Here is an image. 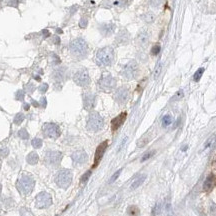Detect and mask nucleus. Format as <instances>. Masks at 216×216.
<instances>
[{
  "label": "nucleus",
  "mask_w": 216,
  "mask_h": 216,
  "mask_svg": "<svg viewBox=\"0 0 216 216\" xmlns=\"http://www.w3.org/2000/svg\"><path fill=\"white\" fill-rule=\"evenodd\" d=\"M114 49L111 46H105L97 51L95 56L96 64L101 67L112 65L114 61Z\"/></svg>",
  "instance_id": "f257e3e1"
},
{
  "label": "nucleus",
  "mask_w": 216,
  "mask_h": 216,
  "mask_svg": "<svg viewBox=\"0 0 216 216\" xmlns=\"http://www.w3.org/2000/svg\"><path fill=\"white\" fill-rule=\"evenodd\" d=\"M69 51L73 57L83 59L88 54V44L83 38H76L70 43Z\"/></svg>",
  "instance_id": "f03ea898"
},
{
  "label": "nucleus",
  "mask_w": 216,
  "mask_h": 216,
  "mask_svg": "<svg viewBox=\"0 0 216 216\" xmlns=\"http://www.w3.org/2000/svg\"><path fill=\"white\" fill-rule=\"evenodd\" d=\"M35 185V181L30 175H26L23 174L21 175V177L19 178L18 183H17V187H18L19 191L24 195L29 194L33 190Z\"/></svg>",
  "instance_id": "7ed1b4c3"
},
{
  "label": "nucleus",
  "mask_w": 216,
  "mask_h": 216,
  "mask_svg": "<svg viewBox=\"0 0 216 216\" xmlns=\"http://www.w3.org/2000/svg\"><path fill=\"white\" fill-rule=\"evenodd\" d=\"M104 126V120L99 113L92 112L89 114L87 119V129L92 132L100 131Z\"/></svg>",
  "instance_id": "20e7f679"
},
{
  "label": "nucleus",
  "mask_w": 216,
  "mask_h": 216,
  "mask_svg": "<svg viewBox=\"0 0 216 216\" xmlns=\"http://www.w3.org/2000/svg\"><path fill=\"white\" fill-rule=\"evenodd\" d=\"M72 177H73V174H72L71 170L69 169H62L60 170L57 173L55 177V182L59 187L61 188H66L69 187V185L72 182Z\"/></svg>",
  "instance_id": "39448f33"
},
{
  "label": "nucleus",
  "mask_w": 216,
  "mask_h": 216,
  "mask_svg": "<svg viewBox=\"0 0 216 216\" xmlns=\"http://www.w3.org/2000/svg\"><path fill=\"white\" fill-rule=\"evenodd\" d=\"M138 71H139V66L138 64H137V62L134 61V60H131V61H129L128 63L124 65L121 74H122V76L125 79L131 80V79H134V78L138 75Z\"/></svg>",
  "instance_id": "423d86ee"
},
{
  "label": "nucleus",
  "mask_w": 216,
  "mask_h": 216,
  "mask_svg": "<svg viewBox=\"0 0 216 216\" xmlns=\"http://www.w3.org/2000/svg\"><path fill=\"white\" fill-rule=\"evenodd\" d=\"M98 85L103 91H111L116 86V80L110 74H104L98 81Z\"/></svg>",
  "instance_id": "0eeeda50"
},
{
  "label": "nucleus",
  "mask_w": 216,
  "mask_h": 216,
  "mask_svg": "<svg viewBox=\"0 0 216 216\" xmlns=\"http://www.w3.org/2000/svg\"><path fill=\"white\" fill-rule=\"evenodd\" d=\"M73 80L78 86H81V87H86L90 84V77H89V73L86 69L82 68V69H79L73 76Z\"/></svg>",
  "instance_id": "6e6552de"
},
{
  "label": "nucleus",
  "mask_w": 216,
  "mask_h": 216,
  "mask_svg": "<svg viewBox=\"0 0 216 216\" xmlns=\"http://www.w3.org/2000/svg\"><path fill=\"white\" fill-rule=\"evenodd\" d=\"M62 159V153L59 151H47L44 157L45 163L48 166H57Z\"/></svg>",
  "instance_id": "1a4fd4ad"
},
{
  "label": "nucleus",
  "mask_w": 216,
  "mask_h": 216,
  "mask_svg": "<svg viewBox=\"0 0 216 216\" xmlns=\"http://www.w3.org/2000/svg\"><path fill=\"white\" fill-rule=\"evenodd\" d=\"M43 133L49 138H58L61 134V131L59 126L54 123H45L43 125Z\"/></svg>",
  "instance_id": "9d476101"
},
{
  "label": "nucleus",
  "mask_w": 216,
  "mask_h": 216,
  "mask_svg": "<svg viewBox=\"0 0 216 216\" xmlns=\"http://www.w3.org/2000/svg\"><path fill=\"white\" fill-rule=\"evenodd\" d=\"M51 204H52V198L47 192H40L36 196V207L43 209L49 207Z\"/></svg>",
  "instance_id": "9b49d317"
},
{
  "label": "nucleus",
  "mask_w": 216,
  "mask_h": 216,
  "mask_svg": "<svg viewBox=\"0 0 216 216\" xmlns=\"http://www.w3.org/2000/svg\"><path fill=\"white\" fill-rule=\"evenodd\" d=\"M149 40H150V33H149L148 29L142 28L136 36V43L140 47H146Z\"/></svg>",
  "instance_id": "f8f14e48"
},
{
  "label": "nucleus",
  "mask_w": 216,
  "mask_h": 216,
  "mask_svg": "<svg viewBox=\"0 0 216 216\" xmlns=\"http://www.w3.org/2000/svg\"><path fill=\"white\" fill-rule=\"evenodd\" d=\"M106 148H107V141H104V142L100 143V144L98 145V147L96 148V151H95V156H94V163H93V165H92V169H94V168H95L96 166L99 164L100 160L102 159L104 153H105Z\"/></svg>",
  "instance_id": "ddd939ff"
},
{
  "label": "nucleus",
  "mask_w": 216,
  "mask_h": 216,
  "mask_svg": "<svg viewBox=\"0 0 216 216\" xmlns=\"http://www.w3.org/2000/svg\"><path fill=\"white\" fill-rule=\"evenodd\" d=\"M129 98V90L126 87H120L119 89H117V91L115 92L114 99L117 103L119 104H124L127 102Z\"/></svg>",
  "instance_id": "4468645a"
},
{
  "label": "nucleus",
  "mask_w": 216,
  "mask_h": 216,
  "mask_svg": "<svg viewBox=\"0 0 216 216\" xmlns=\"http://www.w3.org/2000/svg\"><path fill=\"white\" fill-rule=\"evenodd\" d=\"M96 103V95L93 93H90V92H87V93H84L83 95V105H84V109L86 110H91L93 109L94 106H95Z\"/></svg>",
  "instance_id": "2eb2a0df"
},
{
  "label": "nucleus",
  "mask_w": 216,
  "mask_h": 216,
  "mask_svg": "<svg viewBox=\"0 0 216 216\" xmlns=\"http://www.w3.org/2000/svg\"><path fill=\"white\" fill-rule=\"evenodd\" d=\"M71 158H72L74 165H82V164H84L86 161H87L88 156L85 151L78 150V151H75V152L71 155Z\"/></svg>",
  "instance_id": "dca6fc26"
},
{
  "label": "nucleus",
  "mask_w": 216,
  "mask_h": 216,
  "mask_svg": "<svg viewBox=\"0 0 216 216\" xmlns=\"http://www.w3.org/2000/svg\"><path fill=\"white\" fill-rule=\"evenodd\" d=\"M52 77L56 82L64 81L67 77V69H66V67H59L55 69L53 71Z\"/></svg>",
  "instance_id": "f3484780"
},
{
  "label": "nucleus",
  "mask_w": 216,
  "mask_h": 216,
  "mask_svg": "<svg viewBox=\"0 0 216 216\" xmlns=\"http://www.w3.org/2000/svg\"><path fill=\"white\" fill-rule=\"evenodd\" d=\"M127 113L126 112H122L121 114H119L118 116H116L112 121H111V128H112L113 131H116L121 125L124 123L125 119H126Z\"/></svg>",
  "instance_id": "a211bd4d"
},
{
  "label": "nucleus",
  "mask_w": 216,
  "mask_h": 216,
  "mask_svg": "<svg viewBox=\"0 0 216 216\" xmlns=\"http://www.w3.org/2000/svg\"><path fill=\"white\" fill-rule=\"evenodd\" d=\"M115 40H116V43H118V44L125 45L130 40V34H129L126 29H122L121 31H119V33L117 34Z\"/></svg>",
  "instance_id": "6ab92c4d"
},
{
  "label": "nucleus",
  "mask_w": 216,
  "mask_h": 216,
  "mask_svg": "<svg viewBox=\"0 0 216 216\" xmlns=\"http://www.w3.org/2000/svg\"><path fill=\"white\" fill-rule=\"evenodd\" d=\"M115 30V24L113 23H104L99 27V31L103 36H109Z\"/></svg>",
  "instance_id": "aec40b11"
},
{
  "label": "nucleus",
  "mask_w": 216,
  "mask_h": 216,
  "mask_svg": "<svg viewBox=\"0 0 216 216\" xmlns=\"http://www.w3.org/2000/svg\"><path fill=\"white\" fill-rule=\"evenodd\" d=\"M215 185H216V177L214 175H209L207 178H206L205 181H204V183H203L204 191H206V192L211 191Z\"/></svg>",
  "instance_id": "412c9836"
},
{
  "label": "nucleus",
  "mask_w": 216,
  "mask_h": 216,
  "mask_svg": "<svg viewBox=\"0 0 216 216\" xmlns=\"http://www.w3.org/2000/svg\"><path fill=\"white\" fill-rule=\"evenodd\" d=\"M146 179V175L145 174H141L138 177H136L134 179V181L131 183V189H135V188L139 187L140 185H142V183L144 182V180Z\"/></svg>",
  "instance_id": "4be33fe9"
},
{
  "label": "nucleus",
  "mask_w": 216,
  "mask_h": 216,
  "mask_svg": "<svg viewBox=\"0 0 216 216\" xmlns=\"http://www.w3.org/2000/svg\"><path fill=\"white\" fill-rule=\"evenodd\" d=\"M27 162L31 165H34L38 162L39 160V157H38V154L36 152H30L28 155H27V158H26Z\"/></svg>",
  "instance_id": "5701e85b"
},
{
  "label": "nucleus",
  "mask_w": 216,
  "mask_h": 216,
  "mask_svg": "<svg viewBox=\"0 0 216 216\" xmlns=\"http://www.w3.org/2000/svg\"><path fill=\"white\" fill-rule=\"evenodd\" d=\"M216 142V135H211V136L209 137V138L206 140V142L204 143V146H203V150H208V149H210L212 146H213L214 144H215Z\"/></svg>",
  "instance_id": "b1692460"
},
{
  "label": "nucleus",
  "mask_w": 216,
  "mask_h": 216,
  "mask_svg": "<svg viewBox=\"0 0 216 216\" xmlns=\"http://www.w3.org/2000/svg\"><path fill=\"white\" fill-rule=\"evenodd\" d=\"M162 67H163V63L161 61H159L158 63L156 64V66H155L154 70H153V78H154V80H157L159 78V76H160L161 74V71H162Z\"/></svg>",
  "instance_id": "393cba45"
},
{
  "label": "nucleus",
  "mask_w": 216,
  "mask_h": 216,
  "mask_svg": "<svg viewBox=\"0 0 216 216\" xmlns=\"http://www.w3.org/2000/svg\"><path fill=\"white\" fill-rule=\"evenodd\" d=\"M127 213H128L129 216H139L140 214V210L137 206L135 205H131L127 208Z\"/></svg>",
  "instance_id": "a878e982"
},
{
  "label": "nucleus",
  "mask_w": 216,
  "mask_h": 216,
  "mask_svg": "<svg viewBox=\"0 0 216 216\" xmlns=\"http://www.w3.org/2000/svg\"><path fill=\"white\" fill-rule=\"evenodd\" d=\"M142 19L146 23H152L153 21L155 20V15H154V13H152V12H147L142 16Z\"/></svg>",
  "instance_id": "bb28decb"
},
{
  "label": "nucleus",
  "mask_w": 216,
  "mask_h": 216,
  "mask_svg": "<svg viewBox=\"0 0 216 216\" xmlns=\"http://www.w3.org/2000/svg\"><path fill=\"white\" fill-rule=\"evenodd\" d=\"M172 122H173V118H172V116L170 114L164 115L163 118H162V125L164 127H167L169 125H171Z\"/></svg>",
  "instance_id": "cd10ccee"
},
{
  "label": "nucleus",
  "mask_w": 216,
  "mask_h": 216,
  "mask_svg": "<svg viewBox=\"0 0 216 216\" xmlns=\"http://www.w3.org/2000/svg\"><path fill=\"white\" fill-rule=\"evenodd\" d=\"M203 72H204V68H199V69L197 70V71L194 73V75H193V80L194 81H199L200 80V78L202 77V74H203Z\"/></svg>",
  "instance_id": "c85d7f7f"
},
{
  "label": "nucleus",
  "mask_w": 216,
  "mask_h": 216,
  "mask_svg": "<svg viewBox=\"0 0 216 216\" xmlns=\"http://www.w3.org/2000/svg\"><path fill=\"white\" fill-rule=\"evenodd\" d=\"M23 120H24V115H23L22 113H17V114L15 115V117H14L15 124H17V125L21 124Z\"/></svg>",
  "instance_id": "c756f323"
},
{
  "label": "nucleus",
  "mask_w": 216,
  "mask_h": 216,
  "mask_svg": "<svg viewBox=\"0 0 216 216\" xmlns=\"http://www.w3.org/2000/svg\"><path fill=\"white\" fill-rule=\"evenodd\" d=\"M31 144L34 148H40L42 146V140L40 138H33L31 141Z\"/></svg>",
  "instance_id": "7c9ffc66"
},
{
  "label": "nucleus",
  "mask_w": 216,
  "mask_h": 216,
  "mask_svg": "<svg viewBox=\"0 0 216 216\" xmlns=\"http://www.w3.org/2000/svg\"><path fill=\"white\" fill-rule=\"evenodd\" d=\"M18 135H19V137L20 138H22V139H28L29 138V134H28V132H27V130L26 129H21L20 131L18 132Z\"/></svg>",
  "instance_id": "2f4dec72"
},
{
  "label": "nucleus",
  "mask_w": 216,
  "mask_h": 216,
  "mask_svg": "<svg viewBox=\"0 0 216 216\" xmlns=\"http://www.w3.org/2000/svg\"><path fill=\"white\" fill-rule=\"evenodd\" d=\"M153 154H154V151H149V152L145 153V154L142 156V158H141V162H144V161L148 160V159L150 158Z\"/></svg>",
  "instance_id": "473e14b6"
},
{
  "label": "nucleus",
  "mask_w": 216,
  "mask_h": 216,
  "mask_svg": "<svg viewBox=\"0 0 216 216\" xmlns=\"http://www.w3.org/2000/svg\"><path fill=\"white\" fill-rule=\"evenodd\" d=\"M121 171H122V169H119L118 171H116V172H115V173H114V174H113V175H112V177L110 178V180H109V183H113V182H114L115 180H116L117 178L119 177V175H120Z\"/></svg>",
  "instance_id": "72a5a7b5"
},
{
  "label": "nucleus",
  "mask_w": 216,
  "mask_h": 216,
  "mask_svg": "<svg viewBox=\"0 0 216 216\" xmlns=\"http://www.w3.org/2000/svg\"><path fill=\"white\" fill-rule=\"evenodd\" d=\"M183 97V91L182 90H179V91L177 92V93L175 94V95L173 96V98L171 99V101H175V100H179L180 98Z\"/></svg>",
  "instance_id": "f704fd0d"
},
{
  "label": "nucleus",
  "mask_w": 216,
  "mask_h": 216,
  "mask_svg": "<svg viewBox=\"0 0 216 216\" xmlns=\"http://www.w3.org/2000/svg\"><path fill=\"white\" fill-rule=\"evenodd\" d=\"M159 52H160V46H159V45H155V46H153V48L151 49V54H152V55H157Z\"/></svg>",
  "instance_id": "c9c22d12"
},
{
  "label": "nucleus",
  "mask_w": 216,
  "mask_h": 216,
  "mask_svg": "<svg viewBox=\"0 0 216 216\" xmlns=\"http://www.w3.org/2000/svg\"><path fill=\"white\" fill-rule=\"evenodd\" d=\"M47 89H48V84H46V83L41 84V85L39 86V88H38V90L41 92V93H45V92L47 91Z\"/></svg>",
  "instance_id": "e433bc0d"
},
{
  "label": "nucleus",
  "mask_w": 216,
  "mask_h": 216,
  "mask_svg": "<svg viewBox=\"0 0 216 216\" xmlns=\"http://www.w3.org/2000/svg\"><path fill=\"white\" fill-rule=\"evenodd\" d=\"M79 26L81 27V28H86V26H87V19L81 18V20H80L79 22Z\"/></svg>",
  "instance_id": "4c0bfd02"
},
{
  "label": "nucleus",
  "mask_w": 216,
  "mask_h": 216,
  "mask_svg": "<svg viewBox=\"0 0 216 216\" xmlns=\"http://www.w3.org/2000/svg\"><path fill=\"white\" fill-rule=\"evenodd\" d=\"M23 98H24V92H23L22 90H19V91L16 93V99L23 100Z\"/></svg>",
  "instance_id": "58836bf2"
},
{
  "label": "nucleus",
  "mask_w": 216,
  "mask_h": 216,
  "mask_svg": "<svg viewBox=\"0 0 216 216\" xmlns=\"http://www.w3.org/2000/svg\"><path fill=\"white\" fill-rule=\"evenodd\" d=\"M90 174H91V172L88 171L87 173H85L83 176H82V178H81V183H84V182L87 181V179H88V177L90 176Z\"/></svg>",
  "instance_id": "ea45409f"
},
{
  "label": "nucleus",
  "mask_w": 216,
  "mask_h": 216,
  "mask_svg": "<svg viewBox=\"0 0 216 216\" xmlns=\"http://www.w3.org/2000/svg\"><path fill=\"white\" fill-rule=\"evenodd\" d=\"M18 0H10L8 2V5L11 7H17L18 6Z\"/></svg>",
  "instance_id": "a19ab883"
},
{
  "label": "nucleus",
  "mask_w": 216,
  "mask_h": 216,
  "mask_svg": "<svg viewBox=\"0 0 216 216\" xmlns=\"http://www.w3.org/2000/svg\"><path fill=\"white\" fill-rule=\"evenodd\" d=\"M21 215H22V216H33L32 213H31L29 210H26L25 208H24V209L21 210Z\"/></svg>",
  "instance_id": "79ce46f5"
},
{
  "label": "nucleus",
  "mask_w": 216,
  "mask_h": 216,
  "mask_svg": "<svg viewBox=\"0 0 216 216\" xmlns=\"http://www.w3.org/2000/svg\"><path fill=\"white\" fill-rule=\"evenodd\" d=\"M34 89H35V87H34V85H33L32 83L28 84V86H27V90H28L29 93H32V92L34 91Z\"/></svg>",
  "instance_id": "37998d69"
},
{
  "label": "nucleus",
  "mask_w": 216,
  "mask_h": 216,
  "mask_svg": "<svg viewBox=\"0 0 216 216\" xmlns=\"http://www.w3.org/2000/svg\"><path fill=\"white\" fill-rule=\"evenodd\" d=\"M0 152H1V155H2V156H6V155L8 154V149H7V148H2Z\"/></svg>",
  "instance_id": "c03bdc74"
},
{
  "label": "nucleus",
  "mask_w": 216,
  "mask_h": 216,
  "mask_svg": "<svg viewBox=\"0 0 216 216\" xmlns=\"http://www.w3.org/2000/svg\"><path fill=\"white\" fill-rule=\"evenodd\" d=\"M53 42H54V44H59V43H60V38L58 36H55V37H54V39H53Z\"/></svg>",
  "instance_id": "a18cd8bd"
},
{
  "label": "nucleus",
  "mask_w": 216,
  "mask_h": 216,
  "mask_svg": "<svg viewBox=\"0 0 216 216\" xmlns=\"http://www.w3.org/2000/svg\"><path fill=\"white\" fill-rule=\"evenodd\" d=\"M151 3H152V5H154V6H157V5L160 3V0H151Z\"/></svg>",
  "instance_id": "49530a36"
},
{
  "label": "nucleus",
  "mask_w": 216,
  "mask_h": 216,
  "mask_svg": "<svg viewBox=\"0 0 216 216\" xmlns=\"http://www.w3.org/2000/svg\"><path fill=\"white\" fill-rule=\"evenodd\" d=\"M41 103H42V106L43 107H45V105H46V99H45L44 97L41 99Z\"/></svg>",
  "instance_id": "de8ad7c7"
},
{
  "label": "nucleus",
  "mask_w": 216,
  "mask_h": 216,
  "mask_svg": "<svg viewBox=\"0 0 216 216\" xmlns=\"http://www.w3.org/2000/svg\"><path fill=\"white\" fill-rule=\"evenodd\" d=\"M43 34H44V36H49L50 33H49L48 30H43Z\"/></svg>",
  "instance_id": "09e8293b"
},
{
  "label": "nucleus",
  "mask_w": 216,
  "mask_h": 216,
  "mask_svg": "<svg viewBox=\"0 0 216 216\" xmlns=\"http://www.w3.org/2000/svg\"><path fill=\"white\" fill-rule=\"evenodd\" d=\"M24 107H25V109H26V110H27V109H28V108H29V104H25Z\"/></svg>",
  "instance_id": "8fccbe9b"
},
{
  "label": "nucleus",
  "mask_w": 216,
  "mask_h": 216,
  "mask_svg": "<svg viewBox=\"0 0 216 216\" xmlns=\"http://www.w3.org/2000/svg\"><path fill=\"white\" fill-rule=\"evenodd\" d=\"M35 79H36V80H40V77H39V76H36V77H35Z\"/></svg>",
  "instance_id": "3c124183"
}]
</instances>
